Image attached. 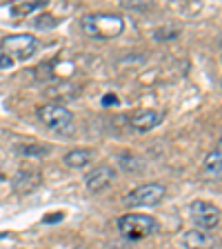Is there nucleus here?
Returning <instances> with one entry per match:
<instances>
[{"instance_id": "obj_4", "label": "nucleus", "mask_w": 222, "mask_h": 249, "mask_svg": "<svg viewBox=\"0 0 222 249\" xmlns=\"http://www.w3.org/2000/svg\"><path fill=\"white\" fill-rule=\"evenodd\" d=\"M38 118L45 123V127H49V129H53V131H65V129H69L73 123V114L60 103L42 105V107L38 109Z\"/></svg>"}, {"instance_id": "obj_23", "label": "nucleus", "mask_w": 222, "mask_h": 249, "mask_svg": "<svg viewBox=\"0 0 222 249\" xmlns=\"http://www.w3.org/2000/svg\"><path fill=\"white\" fill-rule=\"evenodd\" d=\"M220 87H222V80H220Z\"/></svg>"}, {"instance_id": "obj_7", "label": "nucleus", "mask_w": 222, "mask_h": 249, "mask_svg": "<svg viewBox=\"0 0 222 249\" xmlns=\"http://www.w3.org/2000/svg\"><path fill=\"white\" fill-rule=\"evenodd\" d=\"M114 180H116V169L111 165H98L85 176V185H87V189L91 194L104 192L107 187L114 185Z\"/></svg>"}, {"instance_id": "obj_19", "label": "nucleus", "mask_w": 222, "mask_h": 249, "mask_svg": "<svg viewBox=\"0 0 222 249\" xmlns=\"http://www.w3.org/2000/svg\"><path fill=\"white\" fill-rule=\"evenodd\" d=\"M62 218H65L62 213H51V216L45 218V223H58V220H62Z\"/></svg>"}, {"instance_id": "obj_18", "label": "nucleus", "mask_w": 222, "mask_h": 249, "mask_svg": "<svg viewBox=\"0 0 222 249\" xmlns=\"http://www.w3.org/2000/svg\"><path fill=\"white\" fill-rule=\"evenodd\" d=\"M14 67V58H9L7 53H0V69H11Z\"/></svg>"}, {"instance_id": "obj_21", "label": "nucleus", "mask_w": 222, "mask_h": 249, "mask_svg": "<svg viewBox=\"0 0 222 249\" xmlns=\"http://www.w3.org/2000/svg\"><path fill=\"white\" fill-rule=\"evenodd\" d=\"M216 151H220V154H222V138H220V142H218V149Z\"/></svg>"}, {"instance_id": "obj_24", "label": "nucleus", "mask_w": 222, "mask_h": 249, "mask_svg": "<svg viewBox=\"0 0 222 249\" xmlns=\"http://www.w3.org/2000/svg\"><path fill=\"white\" fill-rule=\"evenodd\" d=\"M78 249H83V247H78Z\"/></svg>"}, {"instance_id": "obj_17", "label": "nucleus", "mask_w": 222, "mask_h": 249, "mask_svg": "<svg viewBox=\"0 0 222 249\" xmlns=\"http://www.w3.org/2000/svg\"><path fill=\"white\" fill-rule=\"evenodd\" d=\"M180 36V31L178 29H158L155 31V38L158 40H173V38Z\"/></svg>"}, {"instance_id": "obj_16", "label": "nucleus", "mask_w": 222, "mask_h": 249, "mask_svg": "<svg viewBox=\"0 0 222 249\" xmlns=\"http://www.w3.org/2000/svg\"><path fill=\"white\" fill-rule=\"evenodd\" d=\"M34 25H36L38 29H51V27H56V25H58V20L53 18V16L45 14V16H38L36 20H34Z\"/></svg>"}, {"instance_id": "obj_15", "label": "nucleus", "mask_w": 222, "mask_h": 249, "mask_svg": "<svg viewBox=\"0 0 222 249\" xmlns=\"http://www.w3.org/2000/svg\"><path fill=\"white\" fill-rule=\"evenodd\" d=\"M20 154H25V156H45V154H49V147L38 145V142H31V145L20 147Z\"/></svg>"}, {"instance_id": "obj_14", "label": "nucleus", "mask_w": 222, "mask_h": 249, "mask_svg": "<svg viewBox=\"0 0 222 249\" xmlns=\"http://www.w3.org/2000/svg\"><path fill=\"white\" fill-rule=\"evenodd\" d=\"M45 7V2H18V5L14 7V16H29V14H34V11H38V9H42Z\"/></svg>"}, {"instance_id": "obj_8", "label": "nucleus", "mask_w": 222, "mask_h": 249, "mask_svg": "<svg viewBox=\"0 0 222 249\" xmlns=\"http://www.w3.org/2000/svg\"><path fill=\"white\" fill-rule=\"evenodd\" d=\"M165 120V111L162 109H140V111H136L134 116H131V127L138 131H151L155 129L158 124Z\"/></svg>"}, {"instance_id": "obj_11", "label": "nucleus", "mask_w": 222, "mask_h": 249, "mask_svg": "<svg viewBox=\"0 0 222 249\" xmlns=\"http://www.w3.org/2000/svg\"><path fill=\"white\" fill-rule=\"evenodd\" d=\"M202 174L211 180H222V154L220 151H211L202 162Z\"/></svg>"}, {"instance_id": "obj_2", "label": "nucleus", "mask_w": 222, "mask_h": 249, "mask_svg": "<svg viewBox=\"0 0 222 249\" xmlns=\"http://www.w3.org/2000/svg\"><path fill=\"white\" fill-rule=\"evenodd\" d=\"M116 227H118V231L124 238L142 240L158 229V223H155V218L145 216V213H124V216L118 218Z\"/></svg>"}, {"instance_id": "obj_13", "label": "nucleus", "mask_w": 222, "mask_h": 249, "mask_svg": "<svg viewBox=\"0 0 222 249\" xmlns=\"http://www.w3.org/2000/svg\"><path fill=\"white\" fill-rule=\"evenodd\" d=\"M118 165L122 167V169H127V171H140L142 167H145V162L140 160L138 156H134V154H120L118 156Z\"/></svg>"}, {"instance_id": "obj_6", "label": "nucleus", "mask_w": 222, "mask_h": 249, "mask_svg": "<svg viewBox=\"0 0 222 249\" xmlns=\"http://www.w3.org/2000/svg\"><path fill=\"white\" fill-rule=\"evenodd\" d=\"M189 213H191V220L202 229V231L218 227V225H220V220H222L220 207H216L213 202H207V200H196V202H191V207H189Z\"/></svg>"}, {"instance_id": "obj_20", "label": "nucleus", "mask_w": 222, "mask_h": 249, "mask_svg": "<svg viewBox=\"0 0 222 249\" xmlns=\"http://www.w3.org/2000/svg\"><path fill=\"white\" fill-rule=\"evenodd\" d=\"M102 105H118V98H116V96H104Z\"/></svg>"}, {"instance_id": "obj_22", "label": "nucleus", "mask_w": 222, "mask_h": 249, "mask_svg": "<svg viewBox=\"0 0 222 249\" xmlns=\"http://www.w3.org/2000/svg\"><path fill=\"white\" fill-rule=\"evenodd\" d=\"M7 236H9V233H0V240H5Z\"/></svg>"}, {"instance_id": "obj_10", "label": "nucleus", "mask_w": 222, "mask_h": 249, "mask_svg": "<svg viewBox=\"0 0 222 249\" xmlns=\"http://www.w3.org/2000/svg\"><path fill=\"white\" fill-rule=\"evenodd\" d=\"M182 245L187 249H213L218 245V240L211 233L202 231V229H189L182 233Z\"/></svg>"}, {"instance_id": "obj_9", "label": "nucleus", "mask_w": 222, "mask_h": 249, "mask_svg": "<svg viewBox=\"0 0 222 249\" xmlns=\"http://www.w3.org/2000/svg\"><path fill=\"white\" fill-rule=\"evenodd\" d=\"M40 182H42L40 171H36V169H20L14 178H11V189H14L16 194H31L34 189H38V187H40Z\"/></svg>"}, {"instance_id": "obj_5", "label": "nucleus", "mask_w": 222, "mask_h": 249, "mask_svg": "<svg viewBox=\"0 0 222 249\" xmlns=\"http://www.w3.org/2000/svg\"><path fill=\"white\" fill-rule=\"evenodd\" d=\"M2 49L9 58L14 56L18 60H27L38 52V40L31 34H11L2 38Z\"/></svg>"}, {"instance_id": "obj_1", "label": "nucleus", "mask_w": 222, "mask_h": 249, "mask_svg": "<svg viewBox=\"0 0 222 249\" xmlns=\"http://www.w3.org/2000/svg\"><path fill=\"white\" fill-rule=\"evenodd\" d=\"M80 31L91 40H114L124 31V18L109 11L87 14L80 18Z\"/></svg>"}, {"instance_id": "obj_3", "label": "nucleus", "mask_w": 222, "mask_h": 249, "mask_svg": "<svg viewBox=\"0 0 222 249\" xmlns=\"http://www.w3.org/2000/svg\"><path fill=\"white\" fill-rule=\"evenodd\" d=\"M167 196V187L162 182H147V185L136 187L134 192L124 196V205L127 207H154L158 202H162Z\"/></svg>"}, {"instance_id": "obj_12", "label": "nucleus", "mask_w": 222, "mask_h": 249, "mask_svg": "<svg viewBox=\"0 0 222 249\" xmlns=\"http://www.w3.org/2000/svg\"><path fill=\"white\" fill-rule=\"evenodd\" d=\"M91 160H93V151H89V149H71L62 158V162L67 167H71V169H83Z\"/></svg>"}]
</instances>
